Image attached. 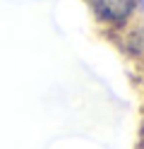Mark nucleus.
I'll list each match as a JSON object with an SVG mask.
<instances>
[{
  "instance_id": "nucleus-1",
  "label": "nucleus",
  "mask_w": 144,
  "mask_h": 149,
  "mask_svg": "<svg viewBox=\"0 0 144 149\" xmlns=\"http://www.w3.org/2000/svg\"><path fill=\"white\" fill-rule=\"evenodd\" d=\"M91 5L96 7V12L111 22H120L130 15L132 10V0H91Z\"/></svg>"
}]
</instances>
